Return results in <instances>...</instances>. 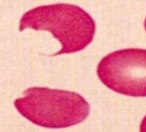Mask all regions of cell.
<instances>
[{
	"instance_id": "cell-1",
	"label": "cell",
	"mask_w": 146,
	"mask_h": 132,
	"mask_svg": "<svg viewBox=\"0 0 146 132\" xmlns=\"http://www.w3.org/2000/svg\"><path fill=\"white\" fill-rule=\"evenodd\" d=\"M26 28L48 31L61 44L54 56L78 52L93 40L96 23L80 6L53 3L38 6L27 11L21 18L19 31Z\"/></svg>"
},
{
	"instance_id": "cell-3",
	"label": "cell",
	"mask_w": 146,
	"mask_h": 132,
	"mask_svg": "<svg viewBox=\"0 0 146 132\" xmlns=\"http://www.w3.org/2000/svg\"><path fill=\"white\" fill-rule=\"evenodd\" d=\"M97 74L103 84L118 94L146 97V49L127 48L106 55Z\"/></svg>"
},
{
	"instance_id": "cell-2",
	"label": "cell",
	"mask_w": 146,
	"mask_h": 132,
	"mask_svg": "<svg viewBox=\"0 0 146 132\" xmlns=\"http://www.w3.org/2000/svg\"><path fill=\"white\" fill-rule=\"evenodd\" d=\"M15 101L18 113L31 123L44 128L63 129L85 121L90 105L80 94L61 89L33 87Z\"/></svg>"
},
{
	"instance_id": "cell-4",
	"label": "cell",
	"mask_w": 146,
	"mask_h": 132,
	"mask_svg": "<svg viewBox=\"0 0 146 132\" xmlns=\"http://www.w3.org/2000/svg\"><path fill=\"white\" fill-rule=\"evenodd\" d=\"M139 132H146V116L143 119V120L140 124Z\"/></svg>"
},
{
	"instance_id": "cell-5",
	"label": "cell",
	"mask_w": 146,
	"mask_h": 132,
	"mask_svg": "<svg viewBox=\"0 0 146 132\" xmlns=\"http://www.w3.org/2000/svg\"><path fill=\"white\" fill-rule=\"evenodd\" d=\"M144 25H145V31H146V18H145V23H144Z\"/></svg>"
}]
</instances>
